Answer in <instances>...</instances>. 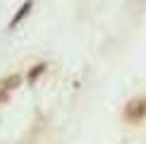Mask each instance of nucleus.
Returning <instances> with one entry per match:
<instances>
[{
  "mask_svg": "<svg viewBox=\"0 0 146 144\" xmlns=\"http://www.w3.org/2000/svg\"><path fill=\"white\" fill-rule=\"evenodd\" d=\"M146 118V96H137L125 106V120L127 123H139Z\"/></svg>",
  "mask_w": 146,
  "mask_h": 144,
  "instance_id": "f257e3e1",
  "label": "nucleus"
},
{
  "mask_svg": "<svg viewBox=\"0 0 146 144\" xmlns=\"http://www.w3.org/2000/svg\"><path fill=\"white\" fill-rule=\"evenodd\" d=\"M19 84H22V77H19V75H7V77H3V79H0V103H5V101H7L10 96L19 89Z\"/></svg>",
  "mask_w": 146,
  "mask_h": 144,
  "instance_id": "f03ea898",
  "label": "nucleus"
},
{
  "mask_svg": "<svg viewBox=\"0 0 146 144\" xmlns=\"http://www.w3.org/2000/svg\"><path fill=\"white\" fill-rule=\"evenodd\" d=\"M31 7H34V0H24V5H19V10H17V12H15V17L10 19V29H15L17 24H19L24 17L31 12Z\"/></svg>",
  "mask_w": 146,
  "mask_h": 144,
  "instance_id": "7ed1b4c3",
  "label": "nucleus"
},
{
  "mask_svg": "<svg viewBox=\"0 0 146 144\" xmlns=\"http://www.w3.org/2000/svg\"><path fill=\"white\" fill-rule=\"evenodd\" d=\"M43 72H46V63H38V65H34V70L29 72V77H27V79H29V84H34L36 79H38V75H43Z\"/></svg>",
  "mask_w": 146,
  "mask_h": 144,
  "instance_id": "20e7f679",
  "label": "nucleus"
}]
</instances>
